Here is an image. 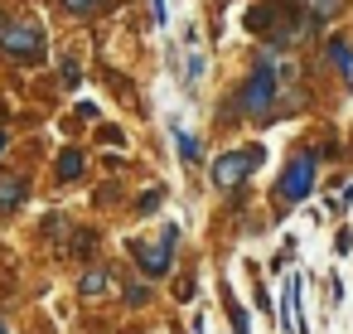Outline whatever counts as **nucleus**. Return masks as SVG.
I'll list each match as a JSON object with an SVG mask.
<instances>
[{
	"label": "nucleus",
	"mask_w": 353,
	"mask_h": 334,
	"mask_svg": "<svg viewBox=\"0 0 353 334\" xmlns=\"http://www.w3.org/2000/svg\"><path fill=\"white\" fill-rule=\"evenodd\" d=\"M261 155H266L261 146H247V150H228V155H218V160H213V184H218V189H237V184L261 165Z\"/></svg>",
	"instance_id": "nucleus-1"
},
{
	"label": "nucleus",
	"mask_w": 353,
	"mask_h": 334,
	"mask_svg": "<svg viewBox=\"0 0 353 334\" xmlns=\"http://www.w3.org/2000/svg\"><path fill=\"white\" fill-rule=\"evenodd\" d=\"M0 49H6L10 59H20V63H39L44 59V39H39L34 25H6L0 30Z\"/></svg>",
	"instance_id": "nucleus-2"
},
{
	"label": "nucleus",
	"mask_w": 353,
	"mask_h": 334,
	"mask_svg": "<svg viewBox=\"0 0 353 334\" xmlns=\"http://www.w3.org/2000/svg\"><path fill=\"white\" fill-rule=\"evenodd\" d=\"M310 189H314V155H300V160L285 165L276 194H281L285 204H300V199H310Z\"/></svg>",
	"instance_id": "nucleus-3"
},
{
	"label": "nucleus",
	"mask_w": 353,
	"mask_h": 334,
	"mask_svg": "<svg viewBox=\"0 0 353 334\" xmlns=\"http://www.w3.org/2000/svg\"><path fill=\"white\" fill-rule=\"evenodd\" d=\"M271 97H276V73H271V59L252 73V83L242 88V112H252V117H261L266 107H271Z\"/></svg>",
	"instance_id": "nucleus-4"
},
{
	"label": "nucleus",
	"mask_w": 353,
	"mask_h": 334,
	"mask_svg": "<svg viewBox=\"0 0 353 334\" xmlns=\"http://www.w3.org/2000/svg\"><path fill=\"white\" fill-rule=\"evenodd\" d=\"M131 247H136V266L145 276H165L174 262V242H131Z\"/></svg>",
	"instance_id": "nucleus-5"
},
{
	"label": "nucleus",
	"mask_w": 353,
	"mask_h": 334,
	"mask_svg": "<svg viewBox=\"0 0 353 334\" xmlns=\"http://www.w3.org/2000/svg\"><path fill=\"white\" fill-rule=\"evenodd\" d=\"M30 199V179L15 175V170H0V213H10Z\"/></svg>",
	"instance_id": "nucleus-6"
},
{
	"label": "nucleus",
	"mask_w": 353,
	"mask_h": 334,
	"mask_svg": "<svg viewBox=\"0 0 353 334\" xmlns=\"http://www.w3.org/2000/svg\"><path fill=\"white\" fill-rule=\"evenodd\" d=\"M83 175V150H63L59 155V179L68 184V179H78Z\"/></svg>",
	"instance_id": "nucleus-7"
},
{
	"label": "nucleus",
	"mask_w": 353,
	"mask_h": 334,
	"mask_svg": "<svg viewBox=\"0 0 353 334\" xmlns=\"http://www.w3.org/2000/svg\"><path fill=\"white\" fill-rule=\"evenodd\" d=\"M107 286H112V271H107V266H92V271L83 276V295H102Z\"/></svg>",
	"instance_id": "nucleus-8"
},
{
	"label": "nucleus",
	"mask_w": 353,
	"mask_h": 334,
	"mask_svg": "<svg viewBox=\"0 0 353 334\" xmlns=\"http://www.w3.org/2000/svg\"><path fill=\"white\" fill-rule=\"evenodd\" d=\"M305 6H310L314 20H334V15H343V0H305Z\"/></svg>",
	"instance_id": "nucleus-9"
},
{
	"label": "nucleus",
	"mask_w": 353,
	"mask_h": 334,
	"mask_svg": "<svg viewBox=\"0 0 353 334\" xmlns=\"http://www.w3.org/2000/svg\"><path fill=\"white\" fill-rule=\"evenodd\" d=\"M348 54H353V49H348V44H343V39H334V44H329V63H334V68H339V73H348V63H353V59H348Z\"/></svg>",
	"instance_id": "nucleus-10"
},
{
	"label": "nucleus",
	"mask_w": 353,
	"mask_h": 334,
	"mask_svg": "<svg viewBox=\"0 0 353 334\" xmlns=\"http://www.w3.org/2000/svg\"><path fill=\"white\" fill-rule=\"evenodd\" d=\"M174 150H179L184 160H199V141H194V136H184V131H174Z\"/></svg>",
	"instance_id": "nucleus-11"
},
{
	"label": "nucleus",
	"mask_w": 353,
	"mask_h": 334,
	"mask_svg": "<svg viewBox=\"0 0 353 334\" xmlns=\"http://www.w3.org/2000/svg\"><path fill=\"white\" fill-rule=\"evenodd\" d=\"M68 6V15H92L97 6H107V0H63Z\"/></svg>",
	"instance_id": "nucleus-12"
},
{
	"label": "nucleus",
	"mask_w": 353,
	"mask_h": 334,
	"mask_svg": "<svg viewBox=\"0 0 353 334\" xmlns=\"http://www.w3.org/2000/svg\"><path fill=\"white\" fill-rule=\"evenodd\" d=\"M232 334H252V329H247V315H242V305H232Z\"/></svg>",
	"instance_id": "nucleus-13"
},
{
	"label": "nucleus",
	"mask_w": 353,
	"mask_h": 334,
	"mask_svg": "<svg viewBox=\"0 0 353 334\" xmlns=\"http://www.w3.org/2000/svg\"><path fill=\"white\" fill-rule=\"evenodd\" d=\"M155 204H160V189H150V194H141V213H150Z\"/></svg>",
	"instance_id": "nucleus-14"
},
{
	"label": "nucleus",
	"mask_w": 353,
	"mask_h": 334,
	"mask_svg": "<svg viewBox=\"0 0 353 334\" xmlns=\"http://www.w3.org/2000/svg\"><path fill=\"white\" fill-rule=\"evenodd\" d=\"M73 252H78V257H88V252H92V233H78V247H73Z\"/></svg>",
	"instance_id": "nucleus-15"
},
{
	"label": "nucleus",
	"mask_w": 353,
	"mask_h": 334,
	"mask_svg": "<svg viewBox=\"0 0 353 334\" xmlns=\"http://www.w3.org/2000/svg\"><path fill=\"white\" fill-rule=\"evenodd\" d=\"M150 20H155V25H165V0H150Z\"/></svg>",
	"instance_id": "nucleus-16"
},
{
	"label": "nucleus",
	"mask_w": 353,
	"mask_h": 334,
	"mask_svg": "<svg viewBox=\"0 0 353 334\" xmlns=\"http://www.w3.org/2000/svg\"><path fill=\"white\" fill-rule=\"evenodd\" d=\"M6 146H10V136H6V131H0V155H6Z\"/></svg>",
	"instance_id": "nucleus-17"
},
{
	"label": "nucleus",
	"mask_w": 353,
	"mask_h": 334,
	"mask_svg": "<svg viewBox=\"0 0 353 334\" xmlns=\"http://www.w3.org/2000/svg\"><path fill=\"white\" fill-rule=\"evenodd\" d=\"M0 334H6V324H0Z\"/></svg>",
	"instance_id": "nucleus-18"
}]
</instances>
